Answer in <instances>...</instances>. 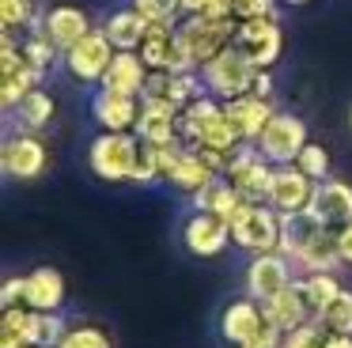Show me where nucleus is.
<instances>
[{
	"instance_id": "9d476101",
	"label": "nucleus",
	"mask_w": 352,
	"mask_h": 348,
	"mask_svg": "<svg viewBox=\"0 0 352 348\" xmlns=\"http://www.w3.org/2000/svg\"><path fill=\"white\" fill-rule=\"evenodd\" d=\"M231 45H235L254 68H273L276 61H280V50H284V30H280V23H276V15L246 19V23H239Z\"/></svg>"
},
{
	"instance_id": "1a4fd4ad",
	"label": "nucleus",
	"mask_w": 352,
	"mask_h": 348,
	"mask_svg": "<svg viewBox=\"0 0 352 348\" xmlns=\"http://www.w3.org/2000/svg\"><path fill=\"white\" fill-rule=\"evenodd\" d=\"M38 80L42 76L23 61V50L16 45V38L4 30V38H0V106H4V113L16 110L38 87Z\"/></svg>"
},
{
	"instance_id": "c03bdc74",
	"label": "nucleus",
	"mask_w": 352,
	"mask_h": 348,
	"mask_svg": "<svg viewBox=\"0 0 352 348\" xmlns=\"http://www.w3.org/2000/svg\"><path fill=\"white\" fill-rule=\"evenodd\" d=\"M261 348H280V345H261Z\"/></svg>"
},
{
	"instance_id": "e433bc0d",
	"label": "nucleus",
	"mask_w": 352,
	"mask_h": 348,
	"mask_svg": "<svg viewBox=\"0 0 352 348\" xmlns=\"http://www.w3.org/2000/svg\"><path fill=\"white\" fill-rule=\"evenodd\" d=\"M148 23H182V0H129Z\"/></svg>"
},
{
	"instance_id": "f257e3e1",
	"label": "nucleus",
	"mask_w": 352,
	"mask_h": 348,
	"mask_svg": "<svg viewBox=\"0 0 352 348\" xmlns=\"http://www.w3.org/2000/svg\"><path fill=\"white\" fill-rule=\"evenodd\" d=\"M220 337L231 348H261V345H280L284 333L269 322L265 307L258 299L243 295V299H231L220 310Z\"/></svg>"
},
{
	"instance_id": "7c9ffc66",
	"label": "nucleus",
	"mask_w": 352,
	"mask_h": 348,
	"mask_svg": "<svg viewBox=\"0 0 352 348\" xmlns=\"http://www.w3.org/2000/svg\"><path fill=\"white\" fill-rule=\"evenodd\" d=\"M318 322L326 325L329 333H337V337H352V292H349V287H344V292L337 295L326 310H322Z\"/></svg>"
},
{
	"instance_id": "39448f33",
	"label": "nucleus",
	"mask_w": 352,
	"mask_h": 348,
	"mask_svg": "<svg viewBox=\"0 0 352 348\" xmlns=\"http://www.w3.org/2000/svg\"><path fill=\"white\" fill-rule=\"evenodd\" d=\"M258 72L261 68H254L235 45H228L220 57H212L205 68H201V80H205L208 95H216L220 102H231V98H239V95H250L254 76Z\"/></svg>"
},
{
	"instance_id": "412c9836",
	"label": "nucleus",
	"mask_w": 352,
	"mask_h": 348,
	"mask_svg": "<svg viewBox=\"0 0 352 348\" xmlns=\"http://www.w3.org/2000/svg\"><path fill=\"white\" fill-rule=\"evenodd\" d=\"M23 307H31V310H50V314L65 307V276L54 269V265H38V269L27 272Z\"/></svg>"
},
{
	"instance_id": "4c0bfd02",
	"label": "nucleus",
	"mask_w": 352,
	"mask_h": 348,
	"mask_svg": "<svg viewBox=\"0 0 352 348\" xmlns=\"http://www.w3.org/2000/svg\"><path fill=\"white\" fill-rule=\"evenodd\" d=\"M276 4L280 0H235V19H265V15H276Z\"/></svg>"
},
{
	"instance_id": "dca6fc26",
	"label": "nucleus",
	"mask_w": 352,
	"mask_h": 348,
	"mask_svg": "<svg viewBox=\"0 0 352 348\" xmlns=\"http://www.w3.org/2000/svg\"><path fill=\"white\" fill-rule=\"evenodd\" d=\"M91 30H95V27H91V19H87L84 8H76V4H57V8H46V19H42V30H38V34H46L61 53H69L72 45H76L80 38H87Z\"/></svg>"
},
{
	"instance_id": "0eeeda50",
	"label": "nucleus",
	"mask_w": 352,
	"mask_h": 348,
	"mask_svg": "<svg viewBox=\"0 0 352 348\" xmlns=\"http://www.w3.org/2000/svg\"><path fill=\"white\" fill-rule=\"evenodd\" d=\"M311 144L307 136V121L292 110H276L273 121L265 125V133L258 136V151L269 159L273 166H284V163H296L299 151Z\"/></svg>"
},
{
	"instance_id": "a211bd4d",
	"label": "nucleus",
	"mask_w": 352,
	"mask_h": 348,
	"mask_svg": "<svg viewBox=\"0 0 352 348\" xmlns=\"http://www.w3.org/2000/svg\"><path fill=\"white\" fill-rule=\"evenodd\" d=\"M223 110H228L231 125L239 129V136H243L246 144H258V136L265 133V125L273 121L276 106H273V98H261V95H239V98H231V102H223Z\"/></svg>"
},
{
	"instance_id": "6ab92c4d",
	"label": "nucleus",
	"mask_w": 352,
	"mask_h": 348,
	"mask_svg": "<svg viewBox=\"0 0 352 348\" xmlns=\"http://www.w3.org/2000/svg\"><path fill=\"white\" fill-rule=\"evenodd\" d=\"M326 231H329V227L322 224L311 208H307V212H292V216H280V254L296 265L299 254H307V250H311Z\"/></svg>"
},
{
	"instance_id": "72a5a7b5",
	"label": "nucleus",
	"mask_w": 352,
	"mask_h": 348,
	"mask_svg": "<svg viewBox=\"0 0 352 348\" xmlns=\"http://www.w3.org/2000/svg\"><path fill=\"white\" fill-rule=\"evenodd\" d=\"M34 0H0V27L16 34V30H27L34 23Z\"/></svg>"
},
{
	"instance_id": "f704fd0d",
	"label": "nucleus",
	"mask_w": 352,
	"mask_h": 348,
	"mask_svg": "<svg viewBox=\"0 0 352 348\" xmlns=\"http://www.w3.org/2000/svg\"><path fill=\"white\" fill-rule=\"evenodd\" d=\"M163 178V163H160V148L155 144L140 140L137 151V166H133V186H152V182Z\"/></svg>"
},
{
	"instance_id": "2eb2a0df",
	"label": "nucleus",
	"mask_w": 352,
	"mask_h": 348,
	"mask_svg": "<svg viewBox=\"0 0 352 348\" xmlns=\"http://www.w3.org/2000/svg\"><path fill=\"white\" fill-rule=\"evenodd\" d=\"M91 118L99 121L102 133H133L140 121V98L99 87L91 95Z\"/></svg>"
},
{
	"instance_id": "37998d69",
	"label": "nucleus",
	"mask_w": 352,
	"mask_h": 348,
	"mask_svg": "<svg viewBox=\"0 0 352 348\" xmlns=\"http://www.w3.org/2000/svg\"><path fill=\"white\" fill-rule=\"evenodd\" d=\"M280 4H296L299 8V4H307V0H280Z\"/></svg>"
},
{
	"instance_id": "79ce46f5",
	"label": "nucleus",
	"mask_w": 352,
	"mask_h": 348,
	"mask_svg": "<svg viewBox=\"0 0 352 348\" xmlns=\"http://www.w3.org/2000/svg\"><path fill=\"white\" fill-rule=\"evenodd\" d=\"M205 12V0H182V19L186 15H201Z\"/></svg>"
},
{
	"instance_id": "aec40b11",
	"label": "nucleus",
	"mask_w": 352,
	"mask_h": 348,
	"mask_svg": "<svg viewBox=\"0 0 352 348\" xmlns=\"http://www.w3.org/2000/svg\"><path fill=\"white\" fill-rule=\"evenodd\" d=\"M148 76H152V68L144 65V57H140L137 50H118L99 87L118 91V95H137V98H140V91H144Z\"/></svg>"
},
{
	"instance_id": "b1692460",
	"label": "nucleus",
	"mask_w": 352,
	"mask_h": 348,
	"mask_svg": "<svg viewBox=\"0 0 352 348\" xmlns=\"http://www.w3.org/2000/svg\"><path fill=\"white\" fill-rule=\"evenodd\" d=\"M102 34L110 38L114 50H140L148 34V19L137 12V8H118L107 23H102Z\"/></svg>"
},
{
	"instance_id": "5701e85b",
	"label": "nucleus",
	"mask_w": 352,
	"mask_h": 348,
	"mask_svg": "<svg viewBox=\"0 0 352 348\" xmlns=\"http://www.w3.org/2000/svg\"><path fill=\"white\" fill-rule=\"evenodd\" d=\"M178 113L182 110H175V106L140 102V121H137L133 133L144 144H155V148H163V144H170V140H182V136H178Z\"/></svg>"
},
{
	"instance_id": "ea45409f",
	"label": "nucleus",
	"mask_w": 352,
	"mask_h": 348,
	"mask_svg": "<svg viewBox=\"0 0 352 348\" xmlns=\"http://www.w3.org/2000/svg\"><path fill=\"white\" fill-rule=\"evenodd\" d=\"M337 254H341V265H352V224L337 231Z\"/></svg>"
},
{
	"instance_id": "f03ea898",
	"label": "nucleus",
	"mask_w": 352,
	"mask_h": 348,
	"mask_svg": "<svg viewBox=\"0 0 352 348\" xmlns=\"http://www.w3.org/2000/svg\"><path fill=\"white\" fill-rule=\"evenodd\" d=\"M235 30H239V19H208V15H186L178 23V45L182 53L190 57V65L205 68L212 57H220L231 42H235Z\"/></svg>"
},
{
	"instance_id": "f3484780",
	"label": "nucleus",
	"mask_w": 352,
	"mask_h": 348,
	"mask_svg": "<svg viewBox=\"0 0 352 348\" xmlns=\"http://www.w3.org/2000/svg\"><path fill=\"white\" fill-rule=\"evenodd\" d=\"M311 212L329 227V231H341L344 224H352V186L344 178H326L314 189Z\"/></svg>"
},
{
	"instance_id": "473e14b6",
	"label": "nucleus",
	"mask_w": 352,
	"mask_h": 348,
	"mask_svg": "<svg viewBox=\"0 0 352 348\" xmlns=\"http://www.w3.org/2000/svg\"><path fill=\"white\" fill-rule=\"evenodd\" d=\"M326 340H329V329L318 318H311V322L296 325L292 333H284L280 348H326Z\"/></svg>"
},
{
	"instance_id": "cd10ccee",
	"label": "nucleus",
	"mask_w": 352,
	"mask_h": 348,
	"mask_svg": "<svg viewBox=\"0 0 352 348\" xmlns=\"http://www.w3.org/2000/svg\"><path fill=\"white\" fill-rule=\"evenodd\" d=\"M341 269V254H337V231H326L307 254H299L296 272H337Z\"/></svg>"
},
{
	"instance_id": "2f4dec72",
	"label": "nucleus",
	"mask_w": 352,
	"mask_h": 348,
	"mask_svg": "<svg viewBox=\"0 0 352 348\" xmlns=\"http://www.w3.org/2000/svg\"><path fill=\"white\" fill-rule=\"evenodd\" d=\"M57 348H114V340L102 325H69Z\"/></svg>"
},
{
	"instance_id": "a19ab883",
	"label": "nucleus",
	"mask_w": 352,
	"mask_h": 348,
	"mask_svg": "<svg viewBox=\"0 0 352 348\" xmlns=\"http://www.w3.org/2000/svg\"><path fill=\"white\" fill-rule=\"evenodd\" d=\"M273 91H276V83H273V72H269V68H261V72L254 76V91H250V95L273 98Z\"/></svg>"
},
{
	"instance_id": "7ed1b4c3",
	"label": "nucleus",
	"mask_w": 352,
	"mask_h": 348,
	"mask_svg": "<svg viewBox=\"0 0 352 348\" xmlns=\"http://www.w3.org/2000/svg\"><path fill=\"white\" fill-rule=\"evenodd\" d=\"M231 242L246 254H273L280 250V212L265 201H246L239 216L231 219Z\"/></svg>"
},
{
	"instance_id": "f8f14e48",
	"label": "nucleus",
	"mask_w": 352,
	"mask_h": 348,
	"mask_svg": "<svg viewBox=\"0 0 352 348\" xmlns=\"http://www.w3.org/2000/svg\"><path fill=\"white\" fill-rule=\"evenodd\" d=\"M114 53L118 50L110 45V38L102 34V30H91V34L80 38L69 53H61V61H65V68H69L72 80H80V83H102V76H107Z\"/></svg>"
},
{
	"instance_id": "423d86ee",
	"label": "nucleus",
	"mask_w": 352,
	"mask_h": 348,
	"mask_svg": "<svg viewBox=\"0 0 352 348\" xmlns=\"http://www.w3.org/2000/svg\"><path fill=\"white\" fill-rule=\"evenodd\" d=\"M50 166V148L38 133H8L0 144V171L12 182H34Z\"/></svg>"
},
{
	"instance_id": "4468645a",
	"label": "nucleus",
	"mask_w": 352,
	"mask_h": 348,
	"mask_svg": "<svg viewBox=\"0 0 352 348\" xmlns=\"http://www.w3.org/2000/svg\"><path fill=\"white\" fill-rule=\"evenodd\" d=\"M182 246L193 257H216L231 246V224L216 212H197L193 208L182 224Z\"/></svg>"
},
{
	"instance_id": "ddd939ff",
	"label": "nucleus",
	"mask_w": 352,
	"mask_h": 348,
	"mask_svg": "<svg viewBox=\"0 0 352 348\" xmlns=\"http://www.w3.org/2000/svg\"><path fill=\"white\" fill-rule=\"evenodd\" d=\"M314 189H318V182L307 178L296 163H284V166H273V182H269L265 204H273L280 216L307 212V208H311V201H314Z\"/></svg>"
},
{
	"instance_id": "6e6552de",
	"label": "nucleus",
	"mask_w": 352,
	"mask_h": 348,
	"mask_svg": "<svg viewBox=\"0 0 352 348\" xmlns=\"http://www.w3.org/2000/svg\"><path fill=\"white\" fill-rule=\"evenodd\" d=\"M223 178L235 186V193L243 201H265L269 197V182H273V163L258 151V144H239L235 155H231Z\"/></svg>"
},
{
	"instance_id": "a878e982",
	"label": "nucleus",
	"mask_w": 352,
	"mask_h": 348,
	"mask_svg": "<svg viewBox=\"0 0 352 348\" xmlns=\"http://www.w3.org/2000/svg\"><path fill=\"white\" fill-rule=\"evenodd\" d=\"M12 113H16V121H19L23 133H42V129H50V121H54L57 102H54V95H50L46 87H34Z\"/></svg>"
},
{
	"instance_id": "4be33fe9",
	"label": "nucleus",
	"mask_w": 352,
	"mask_h": 348,
	"mask_svg": "<svg viewBox=\"0 0 352 348\" xmlns=\"http://www.w3.org/2000/svg\"><path fill=\"white\" fill-rule=\"evenodd\" d=\"M261 307H265L269 322H273L280 333H292L296 325H303V322L314 318V310L307 307V295H303V287H299V280H292L280 295H273V299L261 303Z\"/></svg>"
},
{
	"instance_id": "20e7f679",
	"label": "nucleus",
	"mask_w": 352,
	"mask_h": 348,
	"mask_svg": "<svg viewBox=\"0 0 352 348\" xmlns=\"http://www.w3.org/2000/svg\"><path fill=\"white\" fill-rule=\"evenodd\" d=\"M137 151H140L137 133H99L87 148V163H91V174L102 182H133Z\"/></svg>"
},
{
	"instance_id": "9b49d317",
	"label": "nucleus",
	"mask_w": 352,
	"mask_h": 348,
	"mask_svg": "<svg viewBox=\"0 0 352 348\" xmlns=\"http://www.w3.org/2000/svg\"><path fill=\"white\" fill-rule=\"evenodd\" d=\"M292 280H296V265L280 250H273V254H254L243 269V287L258 303H269L273 295H280Z\"/></svg>"
},
{
	"instance_id": "c9c22d12",
	"label": "nucleus",
	"mask_w": 352,
	"mask_h": 348,
	"mask_svg": "<svg viewBox=\"0 0 352 348\" xmlns=\"http://www.w3.org/2000/svg\"><path fill=\"white\" fill-rule=\"evenodd\" d=\"M296 166L307 174V178L326 182V178H329V148H326V144H314V140H311L303 151H299Z\"/></svg>"
},
{
	"instance_id": "58836bf2",
	"label": "nucleus",
	"mask_w": 352,
	"mask_h": 348,
	"mask_svg": "<svg viewBox=\"0 0 352 348\" xmlns=\"http://www.w3.org/2000/svg\"><path fill=\"white\" fill-rule=\"evenodd\" d=\"M23 295H27V276H4V284H0V310L23 307Z\"/></svg>"
},
{
	"instance_id": "c85d7f7f",
	"label": "nucleus",
	"mask_w": 352,
	"mask_h": 348,
	"mask_svg": "<svg viewBox=\"0 0 352 348\" xmlns=\"http://www.w3.org/2000/svg\"><path fill=\"white\" fill-rule=\"evenodd\" d=\"M69 333L61 310H31V348H57L61 337Z\"/></svg>"
},
{
	"instance_id": "bb28decb",
	"label": "nucleus",
	"mask_w": 352,
	"mask_h": 348,
	"mask_svg": "<svg viewBox=\"0 0 352 348\" xmlns=\"http://www.w3.org/2000/svg\"><path fill=\"white\" fill-rule=\"evenodd\" d=\"M296 280H299V287H303L307 307L314 310V318H318L322 310L344 292V284L337 280V272H303V276H296Z\"/></svg>"
},
{
	"instance_id": "c756f323",
	"label": "nucleus",
	"mask_w": 352,
	"mask_h": 348,
	"mask_svg": "<svg viewBox=\"0 0 352 348\" xmlns=\"http://www.w3.org/2000/svg\"><path fill=\"white\" fill-rule=\"evenodd\" d=\"M19 50H23V61H27V65H31L38 76H50V68L57 65V53H61L46 34H27L23 42H19Z\"/></svg>"
},
{
	"instance_id": "393cba45",
	"label": "nucleus",
	"mask_w": 352,
	"mask_h": 348,
	"mask_svg": "<svg viewBox=\"0 0 352 348\" xmlns=\"http://www.w3.org/2000/svg\"><path fill=\"white\" fill-rule=\"evenodd\" d=\"M190 204H193L197 212H216V216H223V219L231 224L246 201L235 193V186H231L228 178H216V182H208V186L201 189L197 197H190Z\"/></svg>"
}]
</instances>
